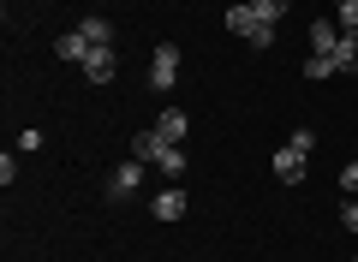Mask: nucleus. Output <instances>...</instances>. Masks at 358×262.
Masks as SVG:
<instances>
[{
    "mask_svg": "<svg viewBox=\"0 0 358 262\" xmlns=\"http://www.w3.org/2000/svg\"><path fill=\"white\" fill-rule=\"evenodd\" d=\"M143 179H150V167H143V161H120L114 173H108V203H126Z\"/></svg>",
    "mask_w": 358,
    "mask_h": 262,
    "instance_id": "f257e3e1",
    "label": "nucleus"
},
{
    "mask_svg": "<svg viewBox=\"0 0 358 262\" xmlns=\"http://www.w3.org/2000/svg\"><path fill=\"white\" fill-rule=\"evenodd\" d=\"M150 84H155V89H173V84H179V48H173V42H162V48H155Z\"/></svg>",
    "mask_w": 358,
    "mask_h": 262,
    "instance_id": "f03ea898",
    "label": "nucleus"
},
{
    "mask_svg": "<svg viewBox=\"0 0 358 262\" xmlns=\"http://www.w3.org/2000/svg\"><path fill=\"white\" fill-rule=\"evenodd\" d=\"M78 66H84V78H90V84H114V72H120L114 48H90V54H84Z\"/></svg>",
    "mask_w": 358,
    "mask_h": 262,
    "instance_id": "7ed1b4c3",
    "label": "nucleus"
},
{
    "mask_svg": "<svg viewBox=\"0 0 358 262\" xmlns=\"http://www.w3.org/2000/svg\"><path fill=\"white\" fill-rule=\"evenodd\" d=\"M305 36H310V54H322V60H334V48H341V24H329V18H317V24H310Z\"/></svg>",
    "mask_w": 358,
    "mask_h": 262,
    "instance_id": "20e7f679",
    "label": "nucleus"
},
{
    "mask_svg": "<svg viewBox=\"0 0 358 262\" xmlns=\"http://www.w3.org/2000/svg\"><path fill=\"white\" fill-rule=\"evenodd\" d=\"M275 179H281V185H299V179H305V155H299L293 143L275 150Z\"/></svg>",
    "mask_w": 358,
    "mask_h": 262,
    "instance_id": "39448f33",
    "label": "nucleus"
},
{
    "mask_svg": "<svg viewBox=\"0 0 358 262\" xmlns=\"http://www.w3.org/2000/svg\"><path fill=\"white\" fill-rule=\"evenodd\" d=\"M192 209V203H185V191L179 185H167V191H155V221H179V214Z\"/></svg>",
    "mask_w": 358,
    "mask_h": 262,
    "instance_id": "423d86ee",
    "label": "nucleus"
},
{
    "mask_svg": "<svg viewBox=\"0 0 358 262\" xmlns=\"http://www.w3.org/2000/svg\"><path fill=\"white\" fill-rule=\"evenodd\" d=\"M162 150H167V143H162V131H138V138H131V161H143V167H155V161H162Z\"/></svg>",
    "mask_w": 358,
    "mask_h": 262,
    "instance_id": "0eeeda50",
    "label": "nucleus"
},
{
    "mask_svg": "<svg viewBox=\"0 0 358 262\" xmlns=\"http://www.w3.org/2000/svg\"><path fill=\"white\" fill-rule=\"evenodd\" d=\"M155 131H162V143H185V131H192V119H185L179 108H167L162 119H155Z\"/></svg>",
    "mask_w": 358,
    "mask_h": 262,
    "instance_id": "6e6552de",
    "label": "nucleus"
},
{
    "mask_svg": "<svg viewBox=\"0 0 358 262\" xmlns=\"http://www.w3.org/2000/svg\"><path fill=\"white\" fill-rule=\"evenodd\" d=\"M334 72H358V36H341V48H334Z\"/></svg>",
    "mask_w": 358,
    "mask_h": 262,
    "instance_id": "1a4fd4ad",
    "label": "nucleus"
},
{
    "mask_svg": "<svg viewBox=\"0 0 358 262\" xmlns=\"http://www.w3.org/2000/svg\"><path fill=\"white\" fill-rule=\"evenodd\" d=\"M78 36H84L90 48H108V36H114V30H108V18H84V24H78Z\"/></svg>",
    "mask_w": 358,
    "mask_h": 262,
    "instance_id": "9d476101",
    "label": "nucleus"
},
{
    "mask_svg": "<svg viewBox=\"0 0 358 262\" xmlns=\"http://www.w3.org/2000/svg\"><path fill=\"white\" fill-rule=\"evenodd\" d=\"M334 24L341 36H358V0H334Z\"/></svg>",
    "mask_w": 358,
    "mask_h": 262,
    "instance_id": "9b49d317",
    "label": "nucleus"
},
{
    "mask_svg": "<svg viewBox=\"0 0 358 262\" xmlns=\"http://www.w3.org/2000/svg\"><path fill=\"white\" fill-rule=\"evenodd\" d=\"M251 0H239V6H227V30H233V36H245V30H251Z\"/></svg>",
    "mask_w": 358,
    "mask_h": 262,
    "instance_id": "f8f14e48",
    "label": "nucleus"
},
{
    "mask_svg": "<svg viewBox=\"0 0 358 262\" xmlns=\"http://www.w3.org/2000/svg\"><path fill=\"white\" fill-rule=\"evenodd\" d=\"M245 42H251V48H268V42H275V24H268V18H251V30H245Z\"/></svg>",
    "mask_w": 358,
    "mask_h": 262,
    "instance_id": "ddd939ff",
    "label": "nucleus"
},
{
    "mask_svg": "<svg viewBox=\"0 0 358 262\" xmlns=\"http://www.w3.org/2000/svg\"><path fill=\"white\" fill-rule=\"evenodd\" d=\"M84 54H90V42L78 36V30H66L60 36V60H84Z\"/></svg>",
    "mask_w": 358,
    "mask_h": 262,
    "instance_id": "4468645a",
    "label": "nucleus"
},
{
    "mask_svg": "<svg viewBox=\"0 0 358 262\" xmlns=\"http://www.w3.org/2000/svg\"><path fill=\"white\" fill-rule=\"evenodd\" d=\"M155 167H162L167 179H179V173H185V155H179V143H167V150H162V161H155Z\"/></svg>",
    "mask_w": 358,
    "mask_h": 262,
    "instance_id": "2eb2a0df",
    "label": "nucleus"
},
{
    "mask_svg": "<svg viewBox=\"0 0 358 262\" xmlns=\"http://www.w3.org/2000/svg\"><path fill=\"white\" fill-rule=\"evenodd\" d=\"M251 13H257V18H268V24H281V13H287V0H251Z\"/></svg>",
    "mask_w": 358,
    "mask_h": 262,
    "instance_id": "dca6fc26",
    "label": "nucleus"
},
{
    "mask_svg": "<svg viewBox=\"0 0 358 262\" xmlns=\"http://www.w3.org/2000/svg\"><path fill=\"white\" fill-rule=\"evenodd\" d=\"M305 78H310V84H322V78H334V60H322V54H310V60H305Z\"/></svg>",
    "mask_w": 358,
    "mask_h": 262,
    "instance_id": "f3484780",
    "label": "nucleus"
},
{
    "mask_svg": "<svg viewBox=\"0 0 358 262\" xmlns=\"http://www.w3.org/2000/svg\"><path fill=\"white\" fill-rule=\"evenodd\" d=\"M287 143H293L299 155H310V150H317V131H293V138H287Z\"/></svg>",
    "mask_w": 358,
    "mask_h": 262,
    "instance_id": "a211bd4d",
    "label": "nucleus"
},
{
    "mask_svg": "<svg viewBox=\"0 0 358 262\" xmlns=\"http://www.w3.org/2000/svg\"><path fill=\"white\" fill-rule=\"evenodd\" d=\"M341 226H346V233H358V197H346V209H341Z\"/></svg>",
    "mask_w": 358,
    "mask_h": 262,
    "instance_id": "6ab92c4d",
    "label": "nucleus"
},
{
    "mask_svg": "<svg viewBox=\"0 0 358 262\" xmlns=\"http://www.w3.org/2000/svg\"><path fill=\"white\" fill-rule=\"evenodd\" d=\"M341 191H346V197H358V161L341 167Z\"/></svg>",
    "mask_w": 358,
    "mask_h": 262,
    "instance_id": "aec40b11",
    "label": "nucleus"
},
{
    "mask_svg": "<svg viewBox=\"0 0 358 262\" xmlns=\"http://www.w3.org/2000/svg\"><path fill=\"white\" fill-rule=\"evenodd\" d=\"M233 6H239V0H233Z\"/></svg>",
    "mask_w": 358,
    "mask_h": 262,
    "instance_id": "412c9836",
    "label": "nucleus"
}]
</instances>
